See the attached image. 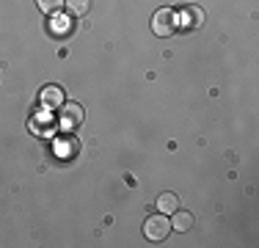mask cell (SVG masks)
I'll return each mask as SVG.
<instances>
[{"label": "cell", "instance_id": "6da1fadb", "mask_svg": "<svg viewBox=\"0 0 259 248\" xmlns=\"http://www.w3.org/2000/svg\"><path fill=\"white\" fill-rule=\"evenodd\" d=\"M168 232H171V221L165 218L163 213L146 218V223H144V234L152 240V243H163V240L168 237Z\"/></svg>", "mask_w": 259, "mask_h": 248}, {"label": "cell", "instance_id": "7a4b0ae2", "mask_svg": "<svg viewBox=\"0 0 259 248\" xmlns=\"http://www.w3.org/2000/svg\"><path fill=\"white\" fill-rule=\"evenodd\" d=\"M152 30H155V36L160 39H165V36H171L177 30V17L171 9H160L155 11V17H152Z\"/></svg>", "mask_w": 259, "mask_h": 248}, {"label": "cell", "instance_id": "3957f363", "mask_svg": "<svg viewBox=\"0 0 259 248\" xmlns=\"http://www.w3.org/2000/svg\"><path fill=\"white\" fill-rule=\"evenodd\" d=\"M80 121H83V108H80V105H75V102H66V105H61L58 121H55L61 130H66V133H69V130H75Z\"/></svg>", "mask_w": 259, "mask_h": 248}, {"label": "cell", "instance_id": "277c9868", "mask_svg": "<svg viewBox=\"0 0 259 248\" xmlns=\"http://www.w3.org/2000/svg\"><path fill=\"white\" fill-rule=\"evenodd\" d=\"M77 152H80V144H77V138H72V135H64V138L55 141V157L58 160H72Z\"/></svg>", "mask_w": 259, "mask_h": 248}, {"label": "cell", "instance_id": "5b68a950", "mask_svg": "<svg viewBox=\"0 0 259 248\" xmlns=\"http://www.w3.org/2000/svg\"><path fill=\"white\" fill-rule=\"evenodd\" d=\"M41 105H45V110H55V108H61L64 105V91L58 89V86H47V89H41Z\"/></svg>", "mask_w": 259, "mask_h": 248}, {"label": "cell", "instance_id": "8992f818", "mask_svg": "<svg viewBox=\"0 0 259 248\" xmlns=\"http://www.w3.org/2000/svg\"><path fill=\"white\" fill-rule=\"evenodd\" d=\"M201 22H204L201 9H196V6H185L182 14H180V25H182V28H199Z\"/></svg>", "mask_w": 259, "mask_h": 248}, {"label": "cell", "instance_id": "52a82bcc", "mask_svg": "<svg viewBox=\"0 0 259 248\" xmlns=\"http://www.w3.org/2000/svg\"><path fill=\"white\" fill-rule=\"evenodd\" d=\"M174 218H171V226L177 229V232H188L190 226H193V215L190 213H182V210H174Z\"/></svg>", "mask_w": 259, "mask_h": 248}, {"label": "cell", "instance_id": "ba28073f", "mask_svg": "<svg viewBox=\"0 0 259 248\" xmlns=\"http://www.w3.org/2000/svg\"><path fill=\"white\" fill-rule=\"evenodd\" d=\"M50 30L55 36H66V33H72V20L69 17H64V14H55L53 17V22H50Z\"/></svg>", "mask_w": 259, "mask_h": 248}, {"label": "cell", "instance_id": "9c48e42d", "mask_svg": "<svg viewBox=\"0 0 259 248\" xmlns=\"http://www.w3.org/2000/svg\"><path fill=\"white\" fill-rule=\"evenodd\" d=\"M157 207H160V213H163V215H171L174 210H180V198H177L174 193H163L157 198Z\"/></svg>", "mask_w": 259, "mask_h": 248}, {"label": "cell", "instance_id": "30bf717a", "mask_svg": "<svg viewBox=\"0 0 259 248\" xmlns=\"http://www.w3.org/2000/svg\"><path fill=\"white\" fill-rule=\"evenodd\" d=\"M30 127L36 130V135H39V130H53L55 124H53V116H50V110H45V113H39L33 121H30Z\"/></svg>", "mask_w": 259, "mask_h": 248}, {"label": "cell", "instance_id": "8fae6325", "mask_svg": "<svg viewBox=\"0 0 259 248\" xmlns=\"http://www.w3.org/2000/svg\"><path fill=\"white\" fill-rule=\"evenodd\" d=\"M66 9H69L75 17H83V14H89L91 0H66Z\"/></svg>", "mask_w": 259, "mask_h": 248}, {"label": "cell", "instance_id": "7c38bea8", "mask_svg": "<svg viewBox=\"0 0 259 248\" xmlns=\"http://www.w3.org/2000/svg\"><path fill=\"white\" fill-rule=\"evenodd\" d=\"M64 3H66V0H36V6H39L45 14H55V11H58Z\"/></svg>", "mask_w": 259, "mask_h": 248}]
</instances>
